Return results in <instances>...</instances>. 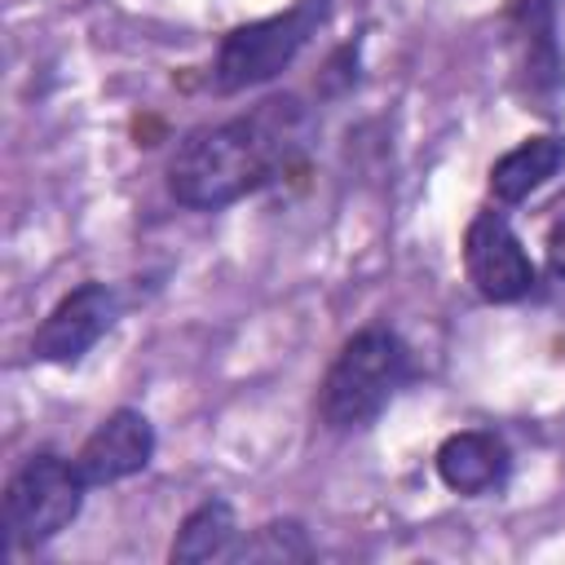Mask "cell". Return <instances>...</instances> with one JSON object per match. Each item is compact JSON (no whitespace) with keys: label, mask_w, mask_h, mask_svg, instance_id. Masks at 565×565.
<instances>
[{"label":"cell","mask_w":565,"mask_h":565,"mask_svg":"<svg viewBox=\"0 0 565 565\" xmlns=\"http://www.w3.org/2000/svg\"><path fill=\"white\" fill-rule=\"evenodd\" d=\"M309 137V110L296 97H269L225 124L190 132L168 163V190L185 207L216 212L300 163Z\"/></svg>","instance_id":"1"},{"label":"cell","mask_w":565,"mask_h":565,"mask_svg":"<svg viewBox=\"0 0 565 565\" xmlns=\"http://www.w3.org/2000/svg\"><path fill=\"white\" fill-rule=\"evenodd\" d=\"M411 375V353L388 327H362L344 340L318 388L327 428H366Z\"/></svg>","instance_id":"2"},{"label":"cell","mask_w":565,"mask_h":565,"mask_svg":"<svg viewBox=\"0 0 565 565\" xmlns=\"http://www.w3.org/2000/svg\"><path fill=\"white\" fill-rule=\"evenodd\" d=\"M327 9H331V0H296L287 13L234 26L212 66L216 93H243V88H256V84L274 79L278 71H287L296 62V53L327 22Z\"/></svg>","instance_id":"3"},{"label":"cell","mask_w":565,"mask_h":565,"mask_svg":"<svg viewBox=\"0 0 565 565\" xmlns=\"http://www.w3.org/2000/svg\"><path fill=\"white\" fill-rule=\"evenodd\" d=\"M84 490L88 481L79 477L75 459H62L53 450L31 455L4 486V530L9 543H49L53 534H62L79 508H84Z\"/></svg>","instance_id":"4"},{"label":"cell","mask_w":565,"mask_h":565,"mask_svg":"<svg viewBox=\"0 0 565 565\" xmlns=\"http://www.w3.org/2000/svg\"><path fill=\"white\" fill-rule=\"evenodd\" d=\"M463 269L486 300H521L534 287V265L499 212H477L463 234Z\"/></svg>","instance_id":"5"},{"label":"cell","mask_w":565,"mask_h":565,"mask_svg":"<svg viewBox=\"0 0 565 565\" xmlns=\"http://www.w3.org/2000/svg\"><path fill=\"white\" fill-rule=\"evenodd\" d=\"M115 313H119V300L106 282H84L75 291H66L49 318L40 322V331L31 335V353L40 362H79L110 327H115Z\"/></svg>","instance_id":"6"},{"label":"cell","mask_w":565,"mask_h":565,"mask_svg":"<svg viewBox=\"0 0 565 565\" xmlns=\"http://www.w3.org/2000/svg\"><path fill=\"white\" fill-rule=\"evenodd\" d=\"M150 455H154L150 419L141 411H115L88 433V441L75 455V468L88 486H110V481L141 472L150 463Z\"/></svg>","instance_id":"7"},{"label":"cell","mask_w":565,"mask_h":565,"mask_svg":"<svg viewBox=\"0 0 565 565\" xmlns=\"http://www.w3.org/2000/svg\"><path fill=\"white\" fill-rule=\"evenodd\" d=\"M508 468H512L508 446L481 428L450 433L437 450V472L455 494H490L508 481Z\"/></svg>","instance_id":"8"},{"label":"cell","mask_w":565,"mask_h":565,"mask_svg":"<svg viewBox=\"0 0 565 565\" xmlns=\"http://www.w3.org/2000/svg\"><path fill=\"white\" fill-rule=\"evenodd\" d=\"M561 168H565V137H530L490 168V194L499 203H521Z\"/></svg>","instance_id":"9"},{"label":"cell","mask_w":565,"mask_h":565,"mask_svg":"<svg viewBox=\"0 0 565 565\" xmlns=\"http://www.w3.org/2000/svg\"><path fill=\"white\" fill-rule=\"evenodd\" d=\"M234 539H238L234 508L225 499H207L181 521L168 556L172 561H221V556H234Z\"/></svg>","instance_id":"10"},{"label":"cell","mask_w":565,"mask_h":565,"mask_svg":"<svg viewBox=\"0 0 565 565\" xmlns=\"http://www.w3.org/2000/svg\"><path fill=\"white\" fill-rule=\"evenodd\" d=\"M556 0H521L516 4V22H521V40H525V71L534 88H556L561 79V53H556Z\"/></svg>","instance_id":"11"},{"label":"cell","mask_w":565,"mask_h":565,"mask_svg":"<svg viewBox=\"0 0 565 565\" xmlns=\"http://www.w3.org/2000/svg\"><path fill=\"white\" fill-rule=\"evenodd\" d=\"M287 556H309L305 530L296 521H274V525L256 530L252 543L234 547V561H287Z\"/></svg>","instance_id":"12"},{"label":"cell","mask_w":565,"mask_h":565,"mask_svg":"<svg viewBox=\"0 0 565 565\" xmlns=\"http://www.w3.org/2000/svg\"><path fill=\"white\" fill-rule=\"evenodd\" d=\"M547 265L556 278H565V216L547 230Z\"/></svg>","instance_id":"13"}]
</instances>
